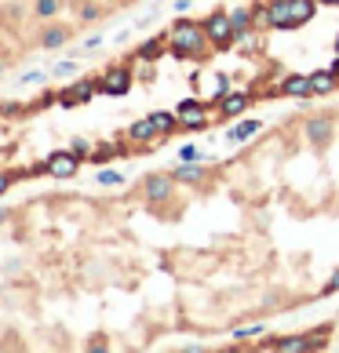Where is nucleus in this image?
Instances as JSON below:
<instances>
[{
  "instance_id": "a878e982",
  "label": "nucleus",
  "mask_w": 339,
  "mask_h": 353,
  "mask_svg": "<svg viewBox=\"0 0 339 353\" xmlns=\"http://www.w3.org/2000/svg\"><path fill=\"white\" fill-rule=\"evenodd\" d=\"M8 186H11V175H8V172H0V193H4Z\"/></svg>"
},
{
  "instance_id": "ddd939ff",
  "label": "nucleus",
  "mask_w": 339,
  "mask_h": 353,
  "mask_svg": "<svg viewBox=\"0 0 339 353\" xmlns=\"http://www.w3.org/2000/svg\"><path fill=\"white\" fill-rule=\"evenodd\" d=\"M66 30H62V26H48V30L41 33V48H48V51H55V48H62L66 44Z\"/></svg>"
},
{
  "instance_id": "2eb2a0df",
  "label": "nucleus",
  "mask_w": 339,
  "mask_h": 353,
  "mask_svg": "<svg viewBox=\"0 0 339 353\" xmlns=\"http://www.w3.org/2000/svg\"><path fill=\"white\" fill-rule=\"evenodd\" d=\"M281 91L292 99H303V95H310V77H289V81L281 84Z\"/></svg>"
},
{
  "instance_id": "f03ea898",
  "label": "nucleus",
  "mask_w": 339,
  "mask_h": 353,
  "mask_svg": "<svg viewBox=\"0 0 339 353\" xmlns=\"http://www.w3.org/2000/svg\"><path fill=\"white\" fill-rule=\"evenodd\" d=\"M172 44L179 55H186V51H201L204 44H212L208 41V33L201 30V26H193V22H179L175 30H172Z\"/></svg>"
},
{
  "instance_id": "6e6552de",
  "label": "nucleus",
  "mask_w": 339,
  "mask_h": 353,
  "mask_svg": "<svg viewBox=\"0 0 339 353\" xmlns=\"http://www.w3.org/2000/svg\"><path fill=\"white\" fill-rule=\"evenodd\" d=\"M172 175H150L146 179V197L150 201H168V197H172Z\"/></svg>"
},
{
  "instance_id": "6ab92c4d",
  "label": "nucleus",
  "mask_w": 339,
  "mask_h": 353,
  "mask_svg": "<svg viewBox=\"0 0 339 353\" xmlns=\"http://www.w3.org/2000/svg\"><path fill=\"white\" fill-rule=\"evenodd\" d=\"M153 121H157V128H161V132H172L179 117H172V113H153Z\"/></svg>"
},
{
  "instance_id": "473e14b6",
  "label": "nucleus",
  "mask_w": 339,
  "mask_h": 353,
  "mask_svg": "<svg viewBox=\"0 0 339 353\" xmlns=\"http://www.w3.org/2000/svg\"><path fill=\"white\" fill-rule=\"evenodd\" d=\"M0 70H4V62H0Z\"/></svg>"
},
{
  "instance_id": "5701e85b",
  "label": "nucleus",
  "mask_w": 339,
  "mask_h": 353,
  "mask_svg": "<svg viewBox=\"0 0 339 353\" xmlns=\"http://www.w3.org/2000/svg\"><path fill=\"white\" fill-rule=\"evenodd\" d=\"M179 161H197V146H190V142H186V146L179 150Z\"/></svg>"
},
{
  "instance_id": "dca6fc26",
  "label": "nucleus",
  "mask_w": 339,
  "mask_h": 353,
  "mask_svg": "<svg viewBox=\"0 0 339 353\" xmlns=\"http://www.w3.org/2000/svg\"><path fill=\"white\" fill-rule=\"evenodd\" d=\"M157 132H161V128H157V121H153V117H146V121H139V124H135L128 135H132L135 142H150V139L157 135Z\"/></svg>"
},
{
  "instance_id": "393cba45",
  "label": "nucleus",
  "mask_w": 339,
  "mask_h": 353,
  "mask_svg": "<svg viewBox=\"0 0 339 353\" xmlns=\"http://www.w3.org/2000/svg\"><path fill=\"white\" fill-rule=\"evenodd\" d=\"M55 73H59V77H70V73H73V62H59Z\"/></svg>"
},
{
  "instance_id": "9d476101",
  "label": "nucleus",
  "mask_w": 339,
  "mask_h": 353,
  "mask_svg": "<svg viewBox=\"0 0 339 353\" xmlns=\"http://www.w3.org/2000/svg\"><path fill=\"white\" fill-rule=\"evenodd\" d=\"M252 106V99H249V91H230V95L223 99V113L226 117H238Z\"/></svg>"
},
{
  "instance_id": "aec40b11",
  "label": "nucleus",
  "mask_w": 339,
  "mask_h": 353,
  "mask_svg": "<svg viewBox=\"0 0 339 353\" xmlns=\"http://www.w3.org/2000/svg\"><path fill=\"white\" fill-rule=\"evenodd\" d=\"M99 182H102V186H121L124 175L121 172H99Z\"/></svg>"
},
{
  "instance_id": "1a4fd4ad",
  "label": "nucleus",
  "mask_w": 339,
  "mask_h": 353,
  "mask_svg": "<svg viewBox=\"0 0 339 353\" xmlns=\"http://www.w3.org/2000/svg\"><path fill=\"white\" fill-rule=\"evenodd\" d=\"M91 95H95V84L81 81V84H73V88L62 91V106H81V102H88Z\"/></svg>"
},
{
  "instance_id": "cd10ccee",
  "label": "nucleus",
  "mask_w": 339,
  "mask_h": 353,
  "mask_svg": "<svg viewBox=\"0 0 339 353\" xmlns=\"http://www.w3.org/2000/svg\"><path fill=\"white\" fill-rule=\"evenodd\" d=\"M175 4H179V8H186V4H190V0H175Z\"/></svg>"
},
{
  "instance_id": "2f4dec72",
  "label": "nucleus",
  "mask_w": 339,
  "mask_h": 353,
  "mask_svg": "<svg viewBox=\"0 0 339 353\" xmlns=\"http://www.w3.org/2000/svg\"><path fill=\"white\" fill-rule=\"evenodd\" d=\"M336 51H339V41H336Z\"/></svg>"
},
{
  "instance_id": "4be33fe9",
  "label": "nucleus",
  "mask_w": 339,
  "mask_h": 353,
  "mask_svg": "<svg viewBox=\"0 0 339 353\" xmlns=\"http://www.w3.org/2000/svg\"><path fill=\"white\" fill-rule=\"evenodd\" d=\"M263 328H259V324H252V328H238L233 332V339H238V343H244V339H252V335H259Z\"/></svg>"
},
{
  "instance_id": "412c9836",
  "label": "nucleus",
  "mask_w": 339,
  "mask_h": 353,
  "mask_svg": "<svg viewBox=\"0 0 339 353\" xmlns=\"http://www.w3.org/2000/svg\"><path fill=\"white\" fill-rule=\"evenodd\" d=\"M81 19L84 22H95L99 19V4H81Z\"/></svg>"
},
{
  "instance_id": "b1692460",
  "label": "nucleus",
  "mask_w": 339,
  "mask_h": 353,
  "mask_svg": "<svg viewBox=\"0 0 339 353\" xmlns=\"http://www.w3.org/2000/svg\"><path fill=\"white\" fill-rule=\"evenodd\" d=\"M139 55H142V59H153V55H161V44H157V41H150L146 48L139 51Z\"/></svg>"
},
{
  "instance_id": "7ed1b4c3",
  "label": "nucleus",
  "mask_w": 339,
  "mask_h": 353,
  "mask_svg": "<svg viewBox=\"0 0 339 353\" xmlns=\"http://www.w3.org/2000/svg\"><path fill=\"white\" fill-rule=\"evenodd\" d=\"M204 33H208V41H212V44H230L233 37H238L230 15H212V19L204 22Z\"/></svg>"
},
{
  "instance_id": "7c9ffc66",
  "label": "nucleus",
  "mask_w": 339,
  "mask_h": 353,
  "mask_svg": "<svg viewBox=\"0 0 339 353\" xmlns=\"http://www.w3.org/2000/svg\"><path fill=\"white\" fill-rule=\"evenodd\" d=\"M106 4H117V0H106Z\"/></svg>"
},
{
  "instance_id": "bb28decb",
  "label": "nucleus",
  "mask_w": 339,
  "mask_h": 353,
  "mask_svg": "<svg viewBox=\"0 0 339 353\" xmlns=\"http://www.w3.org/2000/svg\"><path fill=\"white\" fill-rule=\"evenodd\" d=\"M325 292H329V295H332V292H339V273H336V281H329V288H325Z\"/></svg>"
},
{
  "instance_id": "c85d7f7f",
  "label": "nucleus",
  "mask_w": 339,
  "mask_h": 353,
  "mask_svg": "<svg viewBox=\"0 0 339 353\" xmlns=\"http://www.w3.org/2000/svg\"><path fill=\"white\" fill-rule=\"evenodd\" d=\"M321 4H339V0H321Z\"/></svg>"
},
{
  "instance_id": "f3484780",
  "label": "nucleus",
  "mask_w": 339,
  "mask_h": 353,
  "mask_svg": "<svg viewBox=\"0 0 339 353\" xmlns=\"http://www.w3.org/2000/svg\"><path fill=\"white\" fill-rule=\"evenodd\" d=\"M230 22H233V30L244 33L252 26V8H238V11H230Z\"/></svg>"
},
{
  "instance_id": "20e7f679",
  "label": "nucleus",
  "mask_w": 339,
  "mask_h": 353,
  "mask_svg": "<svg viewBox=\"0 0 339 353\" xmlns=\"http://www.w3.org/2000/svg\"><path fill=\"white\" fill-rule=\"evenodd\" d=\"M77 153H55V157H48L44 161V172L48 175H55V179H70L73 172H77Z\"/></svg>"
},
{
  "instance_id": "423d86ee",
  "label": "nucleus",
  "mask_w": 339,
  "mask_h": 353,
  "mask_svg": "<svg viewBox=\"0 0 339 353\" xmlns=\"http://www.w3.org/2000/svg\"><path fill=\"white\" fill-rule=\"evenodd\" d=\"M128 84H132V77H128V70H110V73L99 81V91H106V95H124Z\"/></svg>"
},
{
  "instance_id": "c756f323",
  "label": "nucleus",
  "mask_w": 339,
  "mask_h": 353,
  "mask_svg": "<svg viewBox=\"0 0 339 353\" xmlns=\"http://www.w3.org/2000/svg\"><path fill=\"white\" fill-rule=\"evenodd\" d=\"M0 222H4V208H0Z\"/></svg>"
},
{
  "instance_id": "f8f14e48",
  "label": "nucleus",
  "mask_w": 339,
  "mask_h": 353,
  "mask_svg": "<svg viewBox=\"0 0 339 353\" xmlns=\"http://www.w3.org/2000/svg\"><path fill=\"white\" fill-rule=\"evenodd\" d=\"M332 88H336V77H332V70L310 73V91H314V95H329Z\"/></svg>"
},
{
  "instance_id": "9b49d317",
  "label": "nucleus",
  "mask_w": 339,
  "mask_h": 353,
  "mask_svg": "<svg viewBox=\"0 0 339 353\" xmlns=\"http://www.w3.org/2000/svg\"><path fill=\"white\" fill-rule=\"evenodd\" d=\"M172 179H175V182H201V179H204V168H201L197 161H182L175 172H172Z\"/></svg>"
},
{
  "instance_id": "0eeeda50",
  "label": "nucleus",
  "mask_w": 339,
  "mask_h": 353,
  "mask_svg": "<svg viewBox=\"0 0 339 353\" xmlns=\"http://www.w3.org/2000/svg\"><path fill=\"white\" fill-rule=\"evenodd\" d=\"M303 132H307V139L314 142V146H321V142L332 135V117H310Z\"/></svg>"
},
{
  "instance_id": "a211bd4d",
  "label": "nucleus",
  "mask_w": 339,
  "mask_h": 353,
  "mask_svg": "<svg viewBox=\"0 0 339 353\" xmlns=\"http://www.w3.org/2000/svg\"><path fill=\"white\" fill-rule=\"evenodd\" d=\"M55 11H59V0H37V15L41 19H55Z\"/></svg>"
},
{
  "instance_id": "39448f33",
  "label": "nucleus",
  "mask_w": 339,
  "mask_h": 353,
  "mask_svg": "<svg viewBox=\"0 0 339 353\" xmlns=\"http://www.w3.org/2000/svg\"><path fill=\"white\" fill-rule=\"evenodd\" d=\"M175 117H179V124H186V128H204L208 124V113H204V106L201 102H179V110H175Z\"/></svg>"
},
{
  "instance_id": "4468645a",
  "label": "nucleus",
  "mask_w": 339,
  "mask_h": 353,
  "mask_svg": "<svg viewBox=\"0 0 339 353\" xmlns=\"http://www.w3.org/2000/svg\"><path fill=\"white\" fill-rule=\"evenodd\" d=\"M255 132H259V121H241V124H233L230 128V142H249V139H255Z\"/></svg>"
},
{
  "instance_id": "f257e3e1",
  "label": "nucleus",
  "mask_w": 339,
  "mask_h": 353,
  "mask_svg": "<svg viewBox=\"0 0 339 353\" xmlns=\"http://www.w3.org/2000/svg\"><path fill=\"white\" fill-rule=\"evenodd\" d=\"M314 15V0H273L267 22L278 26V30H292V26H303Z\"/></svg>"
}]
</instances>
